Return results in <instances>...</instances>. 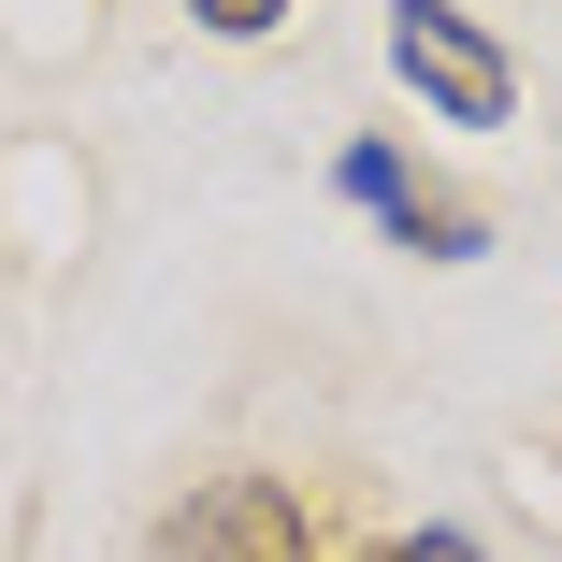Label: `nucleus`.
<instances>
[{
	"label": "nucleus",
	"mask_w": 562,
	"mask_h": 562,
	"mask_svg": "<svg viewBox=\"0 0 562 562\" xmlns=\"http://www.w3.org/2000/svg\"><path fill=\"white\" fill-rule=\"evenodd\" d=\"M188 15H202V30H216V44H260V30H274V15H289V0H188Z\"/></svg>",
	"instance_id": "nucleus-3"
},
{
	"label": "nucleus",
	"mask_w": 562,
	"mask_h": 562,
	"mask_svg": "<svg viewBox=\"0 0 562 562\" xmlns=\"http://www.w3.org/2000/svg\"><path fill=\"white\" fill-rule=\"evenodd\" d=\"M159 562H317V519L289 476H202L159 519Z\"/></svg>",
	"instance_id": "nucleus-2"
},
{
	"label": "nucleus",
	"mask_w": 562,
	"mask_h": 562,
	"mask_svg": "<svg viewBox=\"0 0 562 562\" xmlns=\"http://www.w3.org/2000/svg\"><path fill=\"white\" fill-rule=\"evenodd\" d=\"M390 72L432 101L447 131H505V101H519V72H505V44L462 15V0H390Z\"/></svg>",
	"instance_id": "nucleus-1"
},
{
	"label": "nucleus",
	"mask_w": 562,
	"mask_h": 562,
	"mask_svg": "<svg viewBox=\"0 0 562 562\" xmlns=\"http://www.w3.org/2000/svg\"><path fill=\"white\" fill-rule=\"evenodd\" d=\"M375 562H476V548H462V533H390Z\"/></svg>",
	"instance_id": "nucleus-4"
}]
</instances>
